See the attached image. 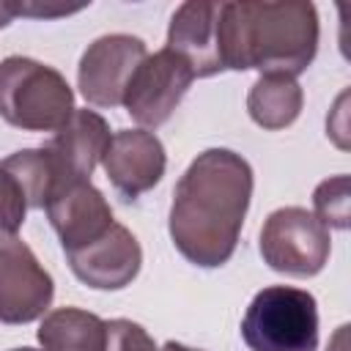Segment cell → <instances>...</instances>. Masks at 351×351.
<instances>
[{
	"label": "cell",
	"mask_w": 351,
	"mask_h": 351,
	"mask_svg": "<svg viewBox=\"0 0 351 351\" xmlns=\"http://www.w3.org/2000/svg\"><path fill=\"white\" fill-rule=\"evenodd\" d=\"M302 101H304V93H302V85L296 82V77L261 74L247 96V110L258 126L277 132V129L291 126L299 118Z\"/></svg>",
	"instance_id": "9a60e30c"
},
{
	"label": "cell",
	"mask_w": 351,
	"mask_h": 351,
	"mask_svg": "<svg viewBox=\"0 0 351 351\" xmlns=\"http://www.w3.org/2000/svg\"><path fill=\"white\" fill-rule=\"evenodd\" d=\"M27 214V197L22 184L0 165V230L16 233Z\"/></svg>",
	"instance_id": "ac0fdd59"
},
{
	"label": "cell",
	"mask_w": 351,
	"mask_h": 351,
	"mask_svg": "<svg viewBox=\"0 0 351 351\" xmlns=\"http://www.w3.org/2000/svg\"><path fill=\"white\" fill-rule=\"evenodd\" d=\"M241 337L250 351H315L318 307L313 293L291 285H269L250 302Z\"/></svg>",
	"instance_id": "277c9868"
},
{
	"label": "cell",
	"mask_w": 351,
	"mask_h": 351,
	"mask_svg": "<svg viewBox=\"0 0 351 351\" xmlns=\"http://www.w3.org/2000/svg\"><path fill=\"white\" fill-rule=\"evenodd\" d=\"M55 285L33 250L16 236L0 230V321L30 324L52 304Z\"/></svg>",
	"instance_id": "8992f818"
},
{
	"label": "cell",
	"mask_w": 351,
	"mask_h": 351,
	"mask_svg": "<svg viewBox=\"0 0 351 351\" xmlns=\"http://www.w3.org/2000/svg\"><path fill=\"white\" fill-rule=\"evenodd\" d=\"M219 5L222 3H181L170 19L167 30V49L176 52L195 77H211L219 74L222 58H219V38H217V22H219Z\"/></svg>",
	"instance_id": "4fadbf2b"
},
{
	"label": "cell",
	"mask_w": 351,
	"mask_h": 351,
	"mask_svg": "<svg viewBox=\"0 0 351 351\" xmlns=\"http://www.w3.org/2000/svg\"><path fill=\"white\" fill-rule=\"evenodd\" d=\"M44 208L66 252L90 244L112 225V208L90 181L60 186Z\"/></svg>",
	"instance_id": "7c38bea8"
},
{
	"label": "cell",
	"mask_w": 351,
	"mask_h": 351,
	"mask_svg": "<svg viewBox=\"0 0 351 351\" xmlns=\"http://www.w3.org/2000/svg\"><path fill=\"white\" fill-rule=\"evenodd\" d=\"M219 58L225 69H258L261 74H302L318 49V14L313 3H222Z\"/></svg>",
	"instance_id": "7a4b0ae2"
},
{
	"label": "cell",
	"mask_w": 351,
	"mask_h": 351,
	"mask_svg": "<svg viewBox=\"0 0 351 351\" xmlns=\"http://www.w3.org/2000/svg\"><path fill=\"white\" fill-rule=\"evenodd\" d=\"M16 16V3H0V27H5Z\"/></svg>",
	"instance_id": "ffe728a7"
},
{
	"label": "cell",
	"mask_w": 351,
	"mask_h": 351,
	"mask_svg": "<svg viewBox=\"0 0 351 351\" xmlns=\"http://www.w3.org/2000/svg\"><path fill=\"white\" fill-rule=\"evenodd\" d=\"M329 250V228L302 206L271 211L261 228V255L280 274L313 277L326 266Z\"/></svg>",
	"instance_id": "5b68a950"
},
{
	"label": "cell",
	"mask_w": 351,
	"mask_h": 351,
	"mask_svg": "<svg viewBox=\"0 0 351 351\" xmlns=\"http://www.w3.org/2000/svg\"><path fill=\"white\" fill-rule=\"evenodd\" d=\"M104 173L121 197L134 200L143 192L154 189L165 176V145L154 132L145 129H121L110 137V145L101 156Z\"/></svg>",
	"instance_id": "30bf717a"
},
{
	"label": "cell",
	"mask_w": 351,
	"mask_h": 351,
	"mask_svg": "<svg viewBox=\"0 0 351 351\" xmlns=\"http://www.w3.org/2000/svg\"><path fill=\"white\" fill-rule=\"evenodd\" d=\"M346 329H348V326H340V332H337V337H335L337 348L332 346V351H346Z\"/></svg>",
	"instance_id": "7402d4cb"
},
{
	"label": "cell",
	"mask_w": 351,
	"mask_h": 351,
	"mask_svg": "<svg viewBox=\"0 0 351 351\" xmlns=\"http://www.w3.org/2000/svg\"><path fill=\"white\" fill-rule=\"evenodd\" d=\"M313 206L324 228H348V176L321 181L313 192Z\"/></svg>",
	"instance_id": "e0dca14e"
},
{
	"label": "cell",
	"mask_w": 351,
	"mask_h": 351,
	"mask_svg": "<svg viewBox=\"0 0 351 351\" xmlns=\"http://www.w3.org/2000/svg\"><path fill=\"white\" fill-rule=\"evenodd\" d=\"M192 80V69L165 47L154 55H145V60L134 69L121 104L140 126L156 129L173 115Z\"/></svg>",
	"instance_id": "52a82bcc"
},
{
	"label": "cell",
	"mask_w": 351,
	"mask_h": 351,
	"mask_svg": "<svg viewBox=\"0 0 351 351\" xmlns=\"http://www.w3.org/2000/svg\"><path fill=\"white\" fill-rule=\"evenodd\" d=\"M11 351H36V348H27V346H25V348H11Z\"/></svg>",
	"instance_id": "603a6c76"
},
{
	"label": "cell",
	"mask_w": 351,
	"mask_h": 351,
	"mask_svg": "<svg viewBox=\"0 0 351 351\" xmlns=\"http://www.w3.org/2000/svg\"><path fill=\"white\" fill-rule=\"evenodd\" d=\"M104 340L107 321L80 307H58L38 326L44 351H104Z\"/></svg>",
	"instance_id": "5bb4252c"
},
{
	"label": "cell",
	"mask_w": 351,
	"mask_h": 351,
	"mask_svg": "<svg viewBox=\"0 0 351 351\" xmlns=\"http://www.w3.org/2000/svg\"><path fill=\"white\" fill-rule=\"evenodd\" d=\"M162 351H195V348H189V346H184V343L170 340V343H165V346H162Z\"/></svg>",
	"instance_id": "44dd1931"
},
{
	"label": "cell",
	"mask_w": 351,
	"mask_h": 351,
	"mask_svg": "<svg viewBox=\"0 0 351 351\" xmlns=\"http://www.w3.org/2000/svg\"><path fill=\"white\" fill-rule=\"evenodd\" d=\"M66 77L33 58L0 60V118L25 132H58L74 112Z\"/></svg>",
	"instance_id": "3957f363"
},
{
	"label": "cell",
	"mask_w": 351,
	"mask_h": 351,
	"mask_svg": "<svg viewBox=\"0 0 351 351\" xmlns=\"http://www.w3.org/2000/svg\"><path fill=\"white\" fill-rule=\"evenodd\" d=\"M110 137V126L99 112L88 107L74 110L69 121L55 132V137L44 145L55 173V192L77 181H90V173L101 162Z\"/></svg>",
	"instance_id": "9c48e42d"
},
{
	"label": "cell",
	"mask_w": 351,
	"mask_h": 351,
	"mask_svg": "<svg viewBox=\"0 0 351 351\" xmlns=\"http://www.w3.org/2000/svg\"><path fill=\"white\" fill-rule=\"evenodd\" d=\"M145 44L126 33H110L96 38L80 58L77 85L85 101L96 107H115L134 69L145 60Z\"/></svg>",
	"instance_id": "ba28073f"
},
{
	"label": "cell",
	"mask_w": 351,
	"mask_h": 351,
	"mask_svg": "<svg viewBox=\"0 0 351 351\" xmlns=\"http://www.w3.org/2000/svg\"><path fill=\"white\" fill-rule=\"evenodd\" d=\"M0 165L22 184L25 197H27V208H44L47 206V200L55 192V173H52V162H49L44 148L16 151V154L5 156Z\"/></svg>",
	"instance_id": "2e32d148"
},
{
	"label": "cell",
	"mask_w": 351,
	"mask_h": 351,
	"mask_svg": "<svg viewBox=\"0 0 351 351\" xmlns=\"http://www.w3.org/2000/svg\"><path fill=\"white\" fill-rule=\"evenodd\" d=\"M71 271L90 288L118 291L129 285L143 263V250L129 228L112 222L99 239L90 244L66 252Z\"/></svg>",
	"instance_id": "8fae6325"
},
{
	"label": "cell",
	"mask_w": 351,
	"mask_h": 351,
	"mask_svg": "<svg viewBox=\"0 0 351 351\" xmlns=\"http://www.w3.org/2000/svg\"><path fill=\"white\" fill-rule=\"evenodd\" d=\"M252 197V167L228 148H208L178 178L167 230L176 250L203 269L230 261Z\"/></svg>",
	"instance_id": "6da1fadb"
},
{
	"label": "cell",
	"mask_w": 351,
	"mask_h": 351,
	"mask_svg": "<svg viewBox=\"0 0 351 351\" xmlns=\"http://www.w3.org/2000/svg\"><path fill=\"white\" fill-rule=\"evenodd\" d=\"M104 351H159V348L140 324L129 318H112L107 321Z\"/></svg>",
	"instance_id": "d6986e66"
}]
</instances>
